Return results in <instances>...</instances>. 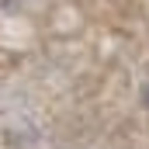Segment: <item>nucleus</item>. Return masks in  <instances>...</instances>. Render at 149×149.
Masks as SVG:
<instances>
[{"mask_svg":"<svg viewBox=\"0 0 149 149\" xmlns=\"http://www.w3.org/2000/svg\"><path fill=\"white\" fill-rule=\"evenodd\" d=\"M142 101H146V104H149V87H146V90H142Z\"/></svg>","mask_w":149,"mask_h":149,"instance_id":"nucleus-1","label":"nucleus"}]
</instances>
